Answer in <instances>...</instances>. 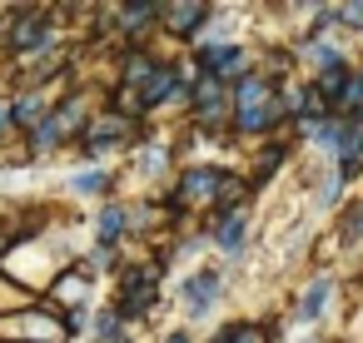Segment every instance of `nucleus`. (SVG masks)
Listing matches in <instances>:
<instances>
[{
  "instance_id": "3",
  "label": "nucleus",
  "mask_w": 363,
  "mask_h": 343,
  "mask_svg": "<svg viewBox=\"0 0 363 343\" xmlns=\"http://www.w3.org/2000/svg\"><path fill=\"white\" fill-rule=\"evenodd\" d=\"M224 298V269H194L184 283H179V308H184V318H204L214 303Z\"/></svg>"
},
{
  "instance_id": "18",
  "label": "nucleus",
  "mask_w": 363,
  "mask_h": 343,
  "mask_svg": "<svg viewBox=\"0 0 363 343\" xmlns=\"http://www.w3.org/2000/svg\"><path fill=\"white\" fill-rule=\"evenodd\" d=\"M60 145H65V135H60L55 120H40V125L30 130V154H35V159H40V154H55Z\"/></svg>"
},
{
  "instance_id": "23",
  "label": "nucleus",
  "mask_w": 363,
  "mask_h": 343,
  "mask_svg": "<svg viewBox=\"0 0 363 343\" xmlns=\"http://www.w3.org/2000/svg\"><path fill=\"white\" fill-rule=\"evenodd\" d=\"M209 343H264V333H259L254 323H229V328H219Z\"/></svg>"
},
{
  "instance_id": "30",
  "label": "nucleus",
  "mask_w": 363,
  "mask_h": 343,
  "mask_svg": "<svg viewBox=\"0 0 363 343\" xmlns=\"http://www.w3.org/2000/svg\"><path fill=\"white\" fill-rule=\"evenodd\" d=\"M353 125H358V130H363V110H358V120H353Z\"/></svg>"
},
{
  "instance_id": "9",
  "label": "nucleus",
  "mask_w": 363,
  "mask_h": 343,
  "mask_svg": "<svg viewBox=\"0 0 363 343\" xmlns=\"http://www.w3.org/2000/svg\"><path fill=\"white\" fill-rule=\"evenodd\" d=\"M130 204H115V199H105V209H100V219H95V249H120V239H130Z\"/></svg>"
},
{
  "instance_id": "19",
  "label": "nucleus",
  "mask_w": 363,
  "mask_h": 343,
  "mask_svg": "<svg viewBox=\"0 0 363 343\" xmlns=\"http://www.w3.org/2000/svg\"><path fill=\"white\" fill-rule=\"evenodd\" d=\"M284 159H289V145H269V150L259 154V169L249 174V184H254V189H264V179H269V174H274Z\"/></svg>"
},
{
  "instance_id": "17",
  "label": "nucleus",
  "mask_w": 363,
  "mask_h": 343,
  "mask_svg": "<svg viewBox=\"0 0 363 343\" xmlns=\"http://www.w3.org/2000/svg\"><path fill=\"white\" fill-rule=\"evenodd\" d=\"M348 75H353V65H338V70H323V75H313L308 85H313V90L328 100V110H333V105H338V95H343V85H348Z\"/></svg>"
},
{
  "instance_id": "8",
  "label": "nucleus",
  "mask_w": 363,
  "mask_h": 343,
  "mask_svg": "<svg viewBox=\"0 0 363 343\" xmlns=\"http://www.w3.org/2000/svg\"><path fill=\"white\" fill-rule=\"evenodd\" d=\"M50 110H55V95L50 90H21L16 100H11V130H35L40 120H50Z\"/></svg>"
},
{
  "instance_id": "12",
  "label": "nucleus",
  "mask_w": 363,
  "mask_h": 343,
  "mask_svg": "<svg viewBox=\"0 0 363 343\" xmlns=\"http://www.w3.org/2000/svg\"><path fill=\"white\" fill-rule=\"evenodd\" d=\"M333 288H338V279H333V274H318V279L303 288V298H298L294 318H298V323H318V318L328 313V303H333Z\"/></svg>"
},
{
  "instance_id": "2",
  "label": "nucleus",
  "mask_w": 363,
  "mask_h": 343,
  "mask_svg": "<svg viewBox=\"0 0 363 343\" xmlns=\"http://www.w3.org/2000/svg\"><path fill=\"white\" fill-rule=\"evenodd\" d=\"M6 45H11V55H21V60H35V55L55 50V21H50V11H21V16H11Z\"/></svg>"
},
{
  "instance_id": "26",
  "label": "nucleus",
  "mask_w": 363,
  "mask_h": 343,
  "mask_svg": "<svg viewBox=\"0 0 363 343\" xmlns=\"http://www.w3.org/2000/svg\"><path fill=\"white\" fill-rule=\"evenodd\" d=\"M338 26L363 35V0H358V6H338Z\"/></svg>"
},
{
  "instance_id": "7",
  "label": "nucleus",
  "mask_w": 363,
  "mask_h": 343,
  "mask_svg": "<svg viewBox=\"0 0 363 343\" xmlns=\"http://www.w3.org/2000/svg\"><path fill=\"white\" fill-rule=\"evenodd\" d=\"M289 120V110H284V100L274 95V100H264V105H254V110H234L229 115V130L234 135H269V130H279Z\"/></svg>"
},
{
  "instance_id": "22",
  "label": "nucleus",
  "mask_w": 363,
  "mask_h": 343,
  "mask_svg": "<svg viewBox=\"0 0 363 343\" xmlns=\"http://www.w3.org/2000/svg\"><path fill=\"white\" fill-rule=\"evenodd\" d=\"M338 244H343V249H353V244H363V204H353V209L343 214V229H338Z\"/></svg>"
},
{
  "instance_id": "25",
  "label": "nucleus",
  "mask_w": 363,
  "mask_h": 343,
  "mask_svg": "<svg viewBox=\"0 0 363 343\" xmlns=\"http://www.w3.org/2000/svg\"><path fill=\"white\" fill-rule=\"evenodd\" d=\"M140 164H145V174H150V179H155V174H164V164H169V150H164V145H150V150H145V159H140Z\"/></svg>"
},
{
  "instance_id": "5",
  "label": "nucleus",
  "mask_w": 363,
  "mask_h": 343,
  "mask_svg": "<svg viewBox=\"0 0 363 343\" xmlns=\"http://www.w3.org/2000/svg\"><path fill=\"white\" fill-rule=\"evenodd\" d=\"M189 110H194V120H199L204 130L219 125V120H229V115H234V105H229V85L214 80V75H194V85H189Z\"/></svg>"
},
{
  "instance_id": "13",
  "label": "nucleus",
  "mask_w": 363,
  "mask_h": 343,
  "mask_svg": "<svg viewBox=\"0 0 363 343\" xmlns=\"http://www.w3.org/2000/svg\"><path fill=\"white\" fill-rule=\"evenodd\" d=\"M164 16V6H155V0H135V6H115L110 11V30H120V35H140V30H150V21H160Z\"/></svg>"
},
{
  "instance_id": "11",
  "label": "nucleus",
  "mask_w": 363,
  "mask_h": 343,
  "mask_svg": "<svg viewBox=\"0 0 363 343\" xmlns=\"http://www.w3.org/2000/svg\"><path fill=\"white\" fill-rule=\"evenodd\" d=\"M274 95H279V80H269L264 70H249L239 85H229V105L234 110H254V105H264Z\"/></svg>"
},
{
  "instance_id": "29",
  "label": "nucleus",
  "mask_w": 363,
  "mask_h": 343,
  "mask_svg": "<svg viewBox=\"0 0 363 343\" xmlns=\"http://www.w3.org/2000/svg\"><path fill=\"white\" fill-rule=\"evenodd\" d=\"M298 343H328V338H298Z\"/></svg>"
},
{
  "instance_id": "28",
  "label": "nucleus",
  "mask_w": 363,
  "mask_h": 343,
  "mask_svg": "<svg viewBox=\"0 0 363 343\" xmlns=\"http://www.w3.org/2000/svg\"><path fill=\"white\" fill-rule=\"evenodd\" d=\"M164 343H194V338H189V333H184V328H179V333H169V338H164Z\"/></svg>"
},
{
  "instance_id": "1",
  "label": "nucleus",
  "mask_w": 363,
  "mask_h": 343,
  "mask_svg": "<svg viewBox=\"0 0 363 343\" xmlns=\"http://www.w3.org/2000/svg\"><path fill=\"white\" fill-rule=\"evenodd\" d=\"M229 174H234V169H219V164H189V169L179 174V189L169 194L164 209H169V214H184L189 204H209V209H214V204H219V189L229 184Z\"/></svg>"
},
{
  "instance_id": "20",
  "label": "nucleus",
  "mask_w": 363,
  "mask_h": 343,
  "mask_svg": "<svg viewBox=\"0 0 363 343\" xmlns=\"http://www.w3.org/2000/svg\"><path fill=\"white\" fill-rule=\"evenodd\" d=\"M90 328H95V343H110V338H120V333H125V318H120V308L110 303V308H100V313H95V323H90Z\"/></svg>"
},
{
  "instance_id": "24",
  "label": "nucleus",
  "mask_w": 363,
  "mask_h": 343,
  "mask_svg": "<svg viewBox=\"0 0 363 343\" xmlns=\"http://www.w3.org/2000/svg\"><path fill=\"white\" fill-rule=\"evenodd\" d=\"M60 323H65V338H80V333H90V303H80V308H65L60 313Z\"/></svg>"
},
{
  "instance_id": "4",
  "label": "nucleus",
  "mask_w": 363,
  "mask_h": 343,
  "mask_svg": "<svg viewBox=\"0 0 363 343\" xmlns=\"http://www.w3.org/2000/svg\"><path fill=\"white\" fill-rule=\"evenodd\" d=\"M209 21H214V6H204V0H164V16H160V26L189 45L209 30Z\"/></svg>"
},
{
  "instance_id": "6",
  "label": "nucleus",
  "mask_w": 363,
  "mask_h": 343,
  "mask_svg": "<svg viewBox=\"0 0 363 343\" xmlns=\"http://www.w3.org/2000/svg\"><path fill=\"white\" fill-rule=\"evenodd\" d=\"M204 239H209L224 259H239L244 244H249V209L239 204V209H229V214H214L209 229H204Z\"/></svg>"
},
{
  "instance_id": "27",
  "label": "nucleus",
  "mask_w": 363,
  "mask_h": 343,
  "mask_svg": "<svg viewBox=\"0 0 363 343\" xmlns=\"http://www.w3.org/2000/svg\"><path fill=\"white\" fill-rule=\"evenodd\" d=\"M6 135H11V100L0 95V140H6Z\"/></svg>"
},
{
  "instance_id": "15",
  "label": "nucleus",
  "mask_w": 363,
  "mask_h": 343,
  "mask_svg": "<svg viewBox=\"0 0 363 343\" xmlns=\"http://www.w3.org/2000/svg\"><path fill=\"white\" fill-rule=\"evenodd\" d=\"M343 130H348V120L328 115L323 125H313V130H308V145H313L318 154H328V159H333V154H338V145H343Z\"/></svg>"
},
{
  "instance_id": "14",
  "label": "nucleus",
  "mask_w": 363,
  "mask_h": 343,
  "mask_svg": "<svg viewBox=\"0 0 363 343\" xmlns=\"http://www.w3.org/2000/svg\"><path fill=\"white\" fill-rule=\"evenodd\" d=\"M65 184L75 199H110V169H75Z\"/></svg>"
},
{
  "instance_id": "21",
  "label": "nucleus",
  "mask_w": 363,
  "mask_h": 343,
  "mask_svg": "<svg viewBox=\"0 0 363 343\" xmlns=\"http://www.w3.org/2000/svg\"><path fill=\"white\" fill-rule=\"evenodd\" d=\"M318 184H323V189L313 194V204H318V214H328V209L338 204V194H343V174H338V169H328V174H323Z\"/></svg>"
},
{
  "instance_id": "16",
  "label": "nucleus",
  "mask_w": 363,
  "mask_h": 343,
  "mask_svg": "<svg viewBox=\"0 0 363 343\" xmlns=\"http://www.w3.org/2000/svg\"><path fill=\"white\" fill-rule=\"evenodd\" d=\"M333 30H338V6H313L308 26H303V40H328Z\"/></svg>"
},
{
  "instance_id": "10",
  "label": "nucleus",
  "mask_w": 363,
  "mask_h": 343,
  "mask_svg": "<svg viewBox=\"0 0 363 343\" xmlns=\"http://www.w3.org/2000/svg\"><path fill=\"white\" fill-rule=\"evenodd\" d=\"M294 60H298L303 70H313V75H323V70H338V65H348L343 45H333V40H298Z\"/></svg>"
}]
</instances>
